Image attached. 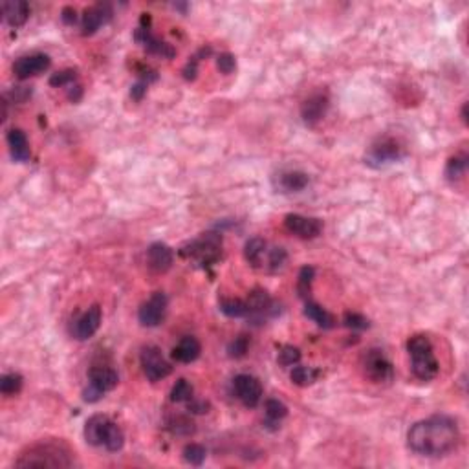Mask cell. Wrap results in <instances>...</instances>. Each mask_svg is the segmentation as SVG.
Here are the masks:
<instances>
[{
  "label": "cell",
  "instance_id": "1",
  "mask_svg": "<svg viewBox=\"0 0 469 469\" xmlns=\"http://www.w3.org/2000/svg\"><path fill=\"white\" fill-rule=\"evenodd\" d=\"M460 431L451 416L435 415L416 421L407 432L410 451L421 457H446L459 446Z\"/></svg>",
  "mask_w": 469,
  "mask_h": 469
},
{
  "label": "cell",
  "instance_id": "2",
  "mask_svg": "<svg viewBox=\"0 0 469 469\" xmlns=\"http://www.w3.org/2000/svg\"><path fill=\"white\" fill-rule=\"evenodd\" d=\"M17 468H70L72 457L63 443H37L19 457Z\"/></svg>",
  "mask_w": 469,
  "mask_h": 469
},
{
  "label": "cell",
  "instance_id": "3",
  "mask_svg": "<svg viewBox=\"0 0 469 469\" xmlns=\"http://www.w3.org/2000/svg\"><path fill=\"white\" fill-rule=\"evenodd\" d=\"M407 350L410 356V368L416 378L421 381H431L438 376V361L435 357L431 339L423 334H416L409 337L407 341Z\"/></svg>",
  "mask_w": 469,
  "mask_h": 469
},
{
  "label": "cell",
  "instance_id": "4",
  "mask_svg": "<svg viewBox=\"0 0 469 469\" xmlns=\"http://www.w3.org/2000/svg\"><path fill=\"white\" fill-rule=\"evenodd\" d=\"M180 255L187 261H192L200 268L213 266L222 255V234L214 233V231L202 233L198 239L181 246Z\"/></svg>",
  "mask_w": 469,
  "mask_h": 469
},
{
  "label": "cell",
  "instance_id": "5",
  "mask_svg": "<svg viewBox=\"0 0 469 469\" xmlns=\"http://www.w3.org/2000/svg\"><path fill=\"white\" fill-rule=\"evenodd\" d=\"M119 383V376L114 368L110 367H92L88 372V389H85L83 398L88 403L101 400L105 392L114 390Z\"/></svg>",
  "mask_w": 469,
  "mask_h": 469
},
{
  "label": "cell",
  "instance_id": "6",
  "mask_svg": "<svg viewBox=\"0 0 469 469\" xmlns=\"http://www.w3.org/2000/svg\"><path fill=\"white\" fill-rule=\"evenodd\" d=\"M406 156V150L401 147L396 139L392 138H383L376 141V143L368 149L367 156H365V161H367L370 167H385L389 163H395V161H400L401 158Z\"/></svg>",
  "mask_w": 469,
  "mask_h": 469
},
{
  "label": "cell",
  "instance_id": "7",
  "mask_svg": "<svg viewBox=\"0 0 469 469\" xmlns=\"http://www.w3.org/2000/svg\"><path fill=\"white\" fill-rule=\"evenodd\" d=\"M141 368L149 381H160L172 372L171 363L167 361L158 347H147L141 352Z\"/></svg>",
  "mask_w": 469,
  "mask_h": 469
},
{
  "label": "cell",
  "instance_id": "8",
  "mask_svg": "<svg viewBox=\"0 0 469 469\" xmlns=\"http://www.w3.org/2000/svg\"><path fill=\"white\" fill-rule=\"evenodd\" d=\"M363 368L374 383H387L395 378L392 363L381 350H368L367 356L363 357Z\"/></svg>",
  "mask_w": 469,
  "mask_h": 469
},
{
  "label": "cell",
  "instance_id": "9",
  "mask_svg": "<svg viewBox=\"0 0 469 469\" xmlns=\"http://www.w3.org/2000/svg\"><path fill=\"white\" fill-rule=\"evenodd\" d=\"M233 390L237 398L242 401V406L253 409L262 400V385L261 381L251 376V374H239L233 379Z\"/></svg>",
  "mask_w": 469,
  "mask_h": 469
},
{
  "label": "cell",
  "instance_id": "10",
  "mask_svg": "<svg viewBox=\"0 0 469 469\" xmlns=\"http://www.w3.org/2000/svg\"><path fill=\"white\" fill-rule=\"evenodd\" d=\"M167 312V297L161 292L152 293L141 306H139L138 319L139 323L147 328L161 325V321L166 319Z\"/></svg>",
  "mask_w": 469,
  "mask_h": 469
},
{
  "label": "cell",
  "instance_id": "11",
  "mask_svg": "<svg viewBox=\"0 0 469 469\" xmlns=\"http://www.w3.org/2000/svg\"><path fill=\"white\" fill-rule=\"evenodd\" d=\"M284 228L299 239H315L323 231V222L319 219L304 217V214H286L284 217Z\"/></svg>",
  "mask_w": 469,
  "mask_h": 469
},
{
  "label": "cell",
  "instance_id": "12",
  "mask_svg": "<svg viewBox=\"0 0 469 469\" xmlns=\"http://www.w3.org/2000/svg\"><path fill=\"white\" fill-rule=\"evenodd\" d=\"M248 304V317L255 321H262L266 317H273L277 315V306L273 303V299L270 297V293L262 288L251 290L250 297L246 301Z\"/></svg>",
  "mask_w": 469,
  "mask_h": 469
},
{
  "label": "cell",
  "instance_id": "13",
  "mask_svg": "<svg viewBox=\"0 0 469 469\" xmlns=\"http://www.w3.org/2000/svg\"><path fill=\"white\" fill-rule=\"evenodd\" d=\"M114 421L105 415H94L86 420L85 440L94 448H105L108 435L112 431Z\"/></svg>",
  "mask_w": 469,
  "mask_h": 469
},
{
  "label": "cell",
  "instance_id": "14",
  "mask_svg": "<svg viewBox=\"0 0 469 469\" xmlns=\"http://www.w3.org/2000/svg\"><path fill=\"white\" fill-rule=\"evenodd\" d=\"M101 319H103L101 308H99L97 304H94V306H90V308L86 310L81 317H77V319L74 321V325H72V334H74L75 339L86 341V339H90V337L99 330Z\"/></svg>",
  "mask_w": 469,
  "mask_h": 469
},
{
  "label": "cell",
  "instance_id": "15",
  "mask_svg": "<svg viewBox=\"0 0 469 469\" xmlns=\"http://www.w3.org/2000/svg\"><path fill=\"white\" fill-rule=\"evenodd\" d=\"M134 41L141 44L145 52H149L150 55H158L161 59H172L176 55V50L172 48L171 44L152 35L149 26H139L134 32Z\"/></svg>",
  "mask_w": 469,
  "mask_h": 469
},
{
  "label": "cell",
  "instance_id": "16",
  "mask_svg": "<svg viewBox=\"0 0 469 469\" xmlns=\"http://www.w3.org/2000/svg\"><path fill=\"white\" fill-rule=\"evenodd\" d=\"M50 57L46 54H32L17 59L13 64V72L19 79H30L35 75L43 74L50 68Z\"/></svg>",
  "mask_w": 469,
  "mask_h": 469
},
{
  "label": "cell",
  "instance_id": "17",
  "mask_svg": "<svg viewBox=\"0 0 469 469\" xmlns=\"http://www.w3.org/2000/svg\"><path fill=\"white\" fill-rule=\"evenodd\" d=\"M110 19H112V8L108 4H94L90 8H86L85 13H83V19H81L83 35H94Z\"/></svg>",
  "mask_w": 469,
  "mask_h": 469
},
{
  "label": "cell",
  "instance_id": "18",
  "mask_svg": "<svg viewBox=\"0 0 469 469\" xmlns=\"http://www.w3.org/2000/svg\"><path fill=\"white\" fill-rule=\"evenodd\" d=\"M328 107H330V103H328V96L326 94H314V96H310L303 103V107H301L303 121L306 125H310V127L315 125V123H319L326 116V112H328Z\"/></svg>",
  "mask_w": 469,
  "mask_h": 469
},
{
  "label": "cell",
  "instance_id": "19",
  "mask_svg": "<svg viewBox=\"0 0 469 469\" xmlns=\"http://www.w3.org/2000/svg\"><path fill=\"white\" fill-rule=\"evenodd\" d=\"M172 262H174V255L172 250L163 242H154L149 246L147 250V264L152 272L156 273H166L167 270H171Z\"/></svg>",
  "mask_w": 469,
  "mask_h": 469
},
{
  "label": "cell",
  "instance_id": "20",
  "mask_svg": "<svg viewBox=\"0 0 469 469\" xmlns=\"http://www.w3.org/2000/svg\"><path fill=\"white\" fill-rule=\"evenodd\" d=\"M2 15L11 28H21L22 24H26L28 17H30V6L24 0H4Z\"/></svg>",
  "mask_w": 469,
  "mask_h": 469
},
{
  "label": "cell",
  "instance_id": "21",
  "mask_svg": "<svg viewBox=\"0 0 469 469\" xmlns=\"http://www.w3.org/2000/svg\"><path fill=\"white\" fill-rule=\"evenodd\" d=\"M200 352H202V345L197 337L186 336L172 348V357L180 363H192L200 357Z\"/></svg>",
  "mask_w": 469,
  "mask_h": 469
},
{
  "label": "cell",
  "instance_id": "22",
  "mask_svg": "<svg viewBox=\"0 0 469 469\" xmlns=\"http://www.w3.org/2000/svg\"><path fill=\"white\" fill-rule=\"evenodd\" d=\"M8 145H10L11 158L15 161H28L32 156L30 143H28L26 134L22 132L21 128H11L8 132Z\"/></svg>",
  "mask_w": 469,
  "mask_h": 469
},
{
  "label": "cell",
  "instance_id": "23",
  "mask_svg": "<svg viewBox=\"0 0 469 469\" xmlns=\"http://www.w3.org/2000/svg\"><path fill=\"white\" fill-rule=\"evenodd\" d=\"M308 174L303 171H284L277 176V187L283 192H299L308 186Z\"/></svg>",
  "mask_w": 469,
  "mask_h": 469
},
{
  "label": "cell",
  "instance_id": "24",
  "mask_svg": "<svg viewBox=\"0 0 469 469\" xmlns=\"http://www.w3.org/2000/svg\"><path fill=\"white\" fill-rule=\"evenodd\" d=\"M266 248H268L266 240L261 239V237H253V239H250L244 246L246 261L250 262L253 268H261V264L264 262V255H268Z\"/></svg>",
  "mask_w": 469,
  "mask_h": 469
},
{
  "label": "cell",
  "instance_id": "25",
  "mask_svg": "<svg viewBox=\"0 0 469 469\" xmlns=\"http://www.w3.org/2000/svg\"><path fill=\"white\" fill-rule=\"evenodd\" d=\"M304 315L314 321L315 325L321 326V328H332L334 323H336L334 315L328 310H325L321 304L314 303V301H310V299L306 301V306H304Z\"/></svg>",
  "mask_w": 469,
  "mask_h": 469
},
{
  "label": "cell",
  "instance_id": "26",
  "mask_svg": "<svg viewBox=\"0 0 469 469\" xmlns=\"http://www.w3.org/2000/svg\"><path fill=\"white\" fill-rule=\"evenodd\" d=\"M220 312L228 317H233V319H240V317H248V304L242 299L234 297H224L220 299Z\"/></svg>",
  "mask_w": 469,
  "mask_h": 469
},
{
  "label": "cell",
  "instance_id": "27",
  "mask_svg": "<svg viewBox=\"0 0 469 469\" xmlns=\"http://www.w3.org/2000/svg\"><path fill=\"white\" fill-rule=\"evenodd\" d=\"M167 429L176 437H191L194 432V421L183 415H176L167 420Z\"/></svg>",
  "mask_w": 469,
  "mask_h": 469
},
{
  "label": "cell",
  "instance_id": "28",
  "mask_svg": "<svg viewBox=\"0 0 469 469\" xmlns=\"http://www.w3.org/2000/svg\"><path fill=\"white\" fill-rule=\"evenodd\" d=\"M317 376H319V370L312 367H303V365H295L290 372V379L299 387H308L317 379Z\"/></svg>",
  "mask_w": 469,
  "mask_h": 469
},
{
  "label": "cell",
  "instance_id": "29",
  "mask_svg": "<svg viewBox=\"0 0 469 469\" xmlns=\"http://www.w3.org/2000/svg\"><path fill=\"white\" fill-rule=\"evenodd\" d=\"M264 415H266L268 423H279V421L286 418V415H288V407L284 406L281 400L270 398L264 403Z\"/></svg>",
  "mask_w": 469,
  "mask_h": 469
},
{
  "label": "cell",
  "instance_id": "30",
  "mask_svg": "<svg viewBox=\"0 0 469 469\" xmlns=\"http://www.w3.org/2000/svg\"><path fill=\"white\" fill-rule=\"evenodd\" d=\"M315 279V270L312 266H303L301 272H299V279H297V292L299 297L308 301L310 299V292H312V283Z\"/></svg>",
  "mask_w": 469,
  "mask_h": 469
},
{
  "label": "cell",
  "instance_id": "31",
  "mask_svg": "<svg viewBox=\"0 0 469 469\" xmlns=\"http://www.w3.org/2000/svg\"><path fill=\"white\" fill-rule=\"evenodd\" d=\"M466 169H468V156L457 154L448 161V167H446V176H448L449 181H457L466 174Z\"/></svg>",
  "mask_w": 469,
  "mask_h": 469
},
{
  "label": "cell",
  "instance_id": "32",
  "mask_svg": "<svg viewBox=\"0 0 469 469\" xmlns=\"http://www.w3.org/2000/svg\"><path fill=\"white\" fill-rule=\"evenodd\" d=\"M22 383H24V379H22L21 374L17 372L4 374V376L0 378V392L4 396L17 395V392H21Z\"/></svg>",
  "mask_w": 469,
  "mask_h": 469
},
{
  "label": "cell",
  "instance_id": "33",
  "mask_svg": "<svg viewBox=\"0 0 469 469\" xmlns=\"http://www.w3.org/2000/svg\"><path fill=\"white\" fill-rule=\"evenodd\" d=\"M208 451L200 443H187L183 448V460L191 466H202L206 462Z\"/></svg>",
  "mask_w": 469,
  "mask_h": 469
},
{
  "label": "cell",
  "instance_id": "34",
  "mask_svg": "<svg viewBox=\"0 0 469 469\" xmlns=\"http://www.w3.org/2000/svg\"><path fill=\"white\" fill-rule=\"evenodd\" d=\"M192 398V385L187 379H178L171 389V401L187 403Z\"/></svg>",
  "mask_w": 469,
  "mask_h": 469
},
{
  "label": "cell",
  "instance_id": "35",
  "mask_svg": "<svg viewBox=\"0 0 469 469\" xmlns=\"http://www.w3.org/2000/svg\"><path fill=\"white\" fill-rule=\"evenodd\" d=\"M77 79V72L74 68L61 70L57 74H54L50 77V85L54 88H64V86H72Z\"/></svg>",
  "mask_w": 469,
  "mask_h": 469
},
{
  "label": "cell",
  "instance_id": "36",
  "mask_svg": "<svg viewBox=\"0 0 469 469\" xmlns=\"http://www.w3.org/2000/svg\"><path fill=\"white\" fill-rule=\"evenodd\" d=\"M301 361V350L297 347H292V345H284L281 350H279V363L283 367H293Z\"/></svg>",
  "mask_w": 469,
  "mask_h": 469
},
{
  "label": "cell",
  "instance_id": "37",
  "mask_svg": "<svg viewBox=\"0 0 469 469\" xmlns=\"http://www.w3.org/2000/svg\"><path fill=\"white\" fill-rule=\"evenodd\" d=\"M286 259H288V255H286V250L284 248H273V250H268V268L272 270V272H279L281 268L286 264Z\"/></svg>",
  "mask_w": 469,
  "mask_h": 469
},
{
  "label": "cell",
  "instance_id": "38",
  "mask_svg": "<svg viewBox=\"0 0 469 469\" xmlns=\"http://www.w3.org/2000/svg\"><path fill=\"white\" fill-rule=\"evenodd\" d=\"M123 446H125V435H123L121 427L117 426V423H114L112 431H110V435H108L107 443H105V449L110 451V453H117Z\"/></svg>",
  "mask_w": 469,
  "mask_h": 469
},
{
  "label": "cell",
  "instance_id": "39",
  "mask_svg": "<svg viewBox=\"0 0 469 469\" xmlns=\"http://www.w3.org/2000/svg\"><path fill=\"white\" fill-rule=\"evenodd\" d=\"M248 350H250V339H248L246 336L234 337L233 341L230 343V347H228L230 357H234V359H240V357H244L246 354H248Z\"/></svg>",
  "mask_w": 469,
  "mask_h": 469
},
{
  "label": "cell",
  "instance_id": "40",
  "mask_svg": "<svg viewBox=\"0 0 469 469\" xmlns=\"http://www.w3.org/2000/svg\"><path fill=\"white\" fill-rule=\"evenodd\" d=\"M343 323L347 328H352V330H367L368 328V319L365 315L356 314V312H347L345 317H343Z\"/></svg>",
  "mask_w": 469,
  "mask_h": 469
},
{
  "label": "cell",
  "instance_id": "41",
  "mask_svg": "<svg viewBox=\"0 0 469 469\" xmlns=\"http://www.w3.org/2000/svg\"><path fill=\"white\" fill-rule=\"evenodd\" d=\"M217 68H219L224 75L233 74L234 68H237V59H234V55L230 54V52H224V54H220L219 57H217Z\"/></svg>",
  "mask_w": 469,
  "mask_h": 469
},
{
  "label": "cell",
  "instance_id": "42",
  "mask_svg": "<svg viewBox=\"0 0 469 469\" xmlns=\"http://www.w3.org/2000/svg\"><path fill=\"white\" fill-rule=\"evenodd\" d=\"M147 86H149V85H147L145 81L139 79L138 83H136V85L130 88V97H132V99H136V101H141L145 94H147Z\"/></svg>",
  "mask_w": 469,
  "mask_h": 469
},
{
  "label": "cell",
  "instance_id": "43",
  "mask_svg": "<svg viewBox=\"0 0 469 469\" xmlns=\"http://www.w3.org/2000/svg\"><path fill=\"white\" fill-rule=\"evenodd\" d=\"M187 409L191 410V412H198V415H203V412H208L209 406L206 403V401H200V400H194V398H191V400L187 401Z\"/></svg>",
  "mask_w": 469,
  "mask_h": 469
},
{
  "label": "cell",
  "instance_id": "44",
  "mask_svg": "<svg viewBox=\"0 0 469 469\" xmlns=\"http://www.w3.org/2000/svg\"><path fill=\"white\" fill-rule=\"evenodd\" d=\"M61 19H63L64 24H75V21H77V11H75L74 8L66 6V8H63V11H61Z\"/></svg>",
  "mask_w": 469,
  "mask_h": 469
},
{
  "label": "cell",
  "instance_id": "45",
  "mask_svg": "<svg viewBox=\"0 0 469 469\" xmlns=\"http://www.w3.org/2000/svg\"><path fill=\"white\" fill-rule=\"evenodd\" d=\"M462 119H464V123H468V105L462 107Z\"/></svg>",
  "mask_w": 469,
  "mask_h": 469
}]
</instances>
